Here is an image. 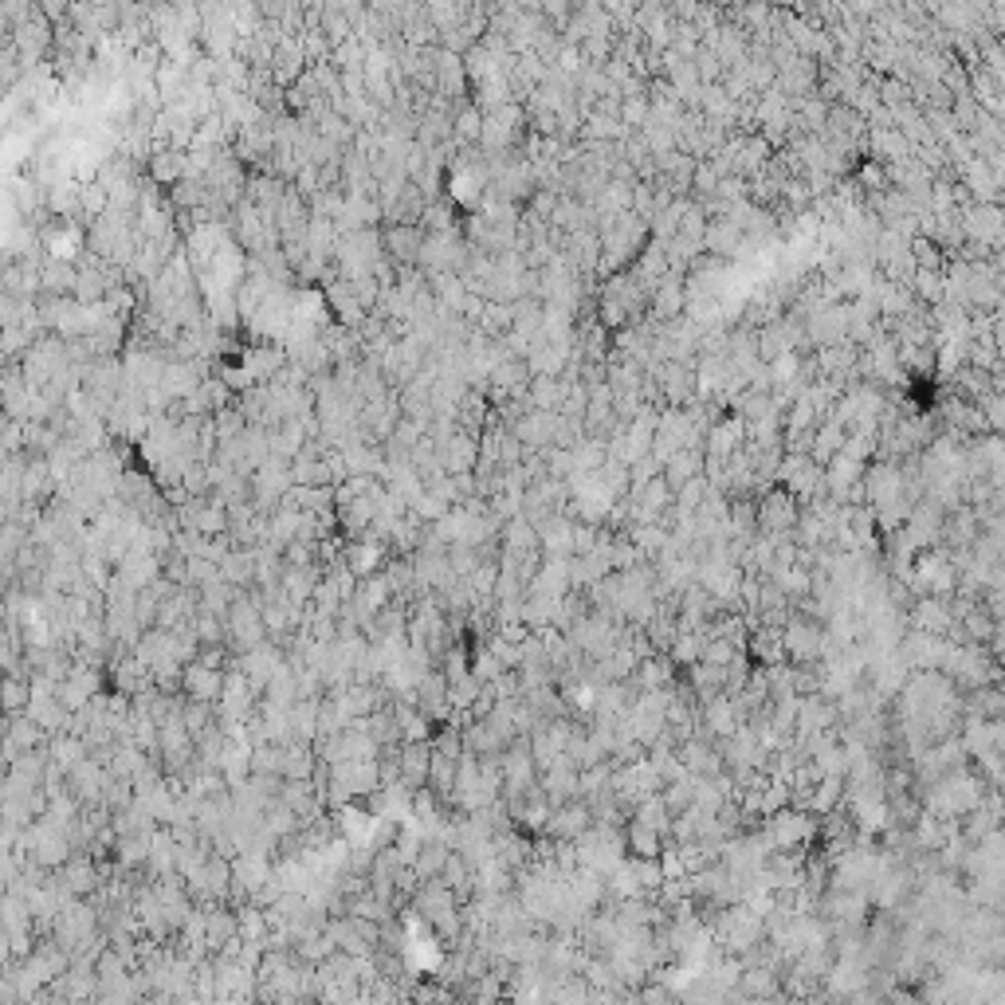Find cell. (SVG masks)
<instances>
[{"label":"cell","instance_id":"cell-1","mask_svg":"<svg viewBox=\"0 0 1005 1005\" xmlns=\"http://www.w3.org/2000/svg\"><path fill=\"white\" fill-rule=\"evenodd\" d=\"M32 703V684H24L16 672L0 680V711L4 715H24Z\"/></svg>","mask_w":1005,"mask_h":1005},{"label":"cell","instance_id":"cell-4","mask_svg":"<svg viewBox=\"0 0 1005 1005\" xmlns=\"http://www.w3.org/2000/svg\"><path fill=\"white\" fill-rule=\"evenodd\" d=\"M377 558H381V550H377V546H350L354 574H370L373 566H377Z\"/></svg>","mask_w":1005,"mask_h":1005},{"label":"cell","instance_id":"cell-3","mask_svg":"<svg viewBox=\"0 0 1005 1005\" xmlns=\"http://www.w3.org/2000/svg\"><path fill=\"white\" fill-rule=\"evenodd\" d=\"M185 684L193 688V695H197V699H209L212 691L220 688V676L212 672L209 664H201V668H189V672H185Z\"/></svg>","mask_w":1005,"mask_h":1005},{"label":"cell","instance_id":"cell-2","mask_svg":"<svg viewBox=\"0 0 1005 1005\" xmlns=\"http://www.w3.org/2000/svg\"><path fill=\"white\" fill-rule=\"evenodd\" d=\"M40 742V731H36V723H28V719H20V715H12V723H8V735H4V750L8 754H32V746Z\"/></svg>","mask_w":1005,"mask_h":1005}]
</instances>
